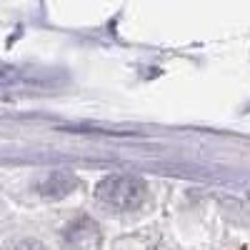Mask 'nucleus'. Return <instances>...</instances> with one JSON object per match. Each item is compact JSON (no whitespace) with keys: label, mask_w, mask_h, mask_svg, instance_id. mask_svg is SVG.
Instances as JSON below:
<instances>
[{"label":"nucleus","mask_w":250,"mask_h":250,"mask_svg":"<svg viewBox=\"0 0 250 250\" xmlns=\"http://www.w3.org/2000/svg\"><path fill=\"white\" fill-rule=\"evenodd\" d=\"M15 250H45L40 243H23V245H18Z\"/></svg>","instance_id":"20e7f679"},{"label":"nucleus","mask_w":250,"mask_h":250,"mask_svg":"<svg viewBox=\"0 0 250 250\" xmlns=\"http://www.w3.org/2000/svg\"><path fill=\"white\" fill-rule=\"evenodd\" d=\"M73 188H75V175H70L68 170H55L38 183V190L45 198H62V195H68Z\"/></svg>","instance_id":"7ed1b4c3"},{"label":"nucleus","mask_w":250,"mask_h":250,"mask_svg":"<svg viewBox=\"0 0 250 250\" xmlns=\"http://www.w3.org/2000/svg\"><path fill=\"white\" fill-rule=\"evenodd\" d=\"M62 248L65 250H100L103 235L95 220L80 215L62 230Z\"/></svg>","instance_id":"f03ea898"},{"label":"nucleus","mask_w":250,"mask_h":250,"mask_svg":"<svg viewBox=\"0 0 250 250\" xmlns=\"http://www.w3.org/2000/svg\"><path fill=\"white\" fill-rule=\"evenodd\" d=\"M148 185L138 175H108L95 188V200L115 213H128L145 200Z\"/></svg>","instance_id":"f257e3e1"}]
</instances>
